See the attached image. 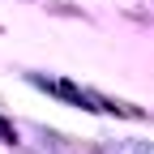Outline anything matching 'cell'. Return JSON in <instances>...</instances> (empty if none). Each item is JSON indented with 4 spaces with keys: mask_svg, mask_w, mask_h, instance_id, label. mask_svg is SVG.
<instances>
[]
</instances>
